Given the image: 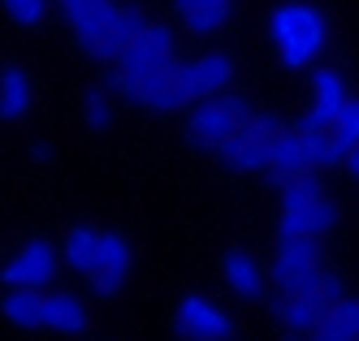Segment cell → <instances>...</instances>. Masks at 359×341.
I'll list each match as a JSON object with an SVG mask.
<instances>
[{"instance_id": "6da1fadb", "label": "cell", "mask_w": 359, "mask_h": 341, "mask_svg": "<svg viewBox=\"0 0 359 341\" xmlns=\"http://www.w3.org/2000/svg\"><path fill=\"white\" fill-rule=\"evenodd\" d=\"M269 39L286 69H307L325 52V39H329L325 13L316 5H303V0H286L269 13Z\"/></svg>"}, {"instance_id": "7a4b0ae2", "label": "cell", "mask_w": 359, "mask_h": 341, "mask_svg": "<svg viewBox=\"0 0 359 341\" xmlns=\"http://www.w3.org/2000/svg\"><path fill=\"white\" fill-rule=\"evenodd\" d=\"M338 225V203L325 199L320 181L312 173L281 181V233H307L320 238Z\"/></svg>"}, {"instance_id": "3957f363", "label": "cell", "mask_w": 359, "mask_h": 341, "mask_svg": "<svg viewBox=\"0 0 359 341\" xmlns=\"http://www.w3.org/2000/svg\"><path fill=\"white\" fill-rule=\"evenodd\" d=\"M320 246L307 233H281L277 255H273V285L281 294H303V290H320Z\"/></svg>"}, {"instance_id": "277c9868", "label": "cell", "mask_w": 359, "mask_h": 341, "mask_svg": "<svg viewBox=\"0 0 359 341\" xmlns=\"http://www.w3.org/2000/svg\"><path fill=\"white\" fill-rule=\"evenodd\" d=\"M247 121H251V109H247L243 99H234V95H212V99H195L187 130H191V139L199 147L221 151Z\"/></svg>"}, {"instance_id": "5b68a950", "label": "cell", "mask_w": 359, "mask_h": 341, "mask_svg": "<svg viewBox=\"0 0 359 341\" xmlns=\"http://www.w3.org/2000/svg\"><path fill=\"white\" fill-rule=\"evenodd\" d=\"M169 61H173V31H169V26H161V22H147V31L117 57L113 87H117V91H130L139 78L165 69Z\"/></svg>"}, {"instance_id": "8992f818", "label": "cell", "mask_w": 359, "mask_h": 341, "mask_svg": "<svg viewBox=\"0 0 359 341\" xmlns=\"http://www.w3.org/2000/svg\"><path fill=\"white\" fill-rule=\"evenodd\" d=\"M277 130L281 125H273L269 117H251L238 134L221 147L225 165L234 169V173H260V169H269V160H273V134H277Z\"/></svg>"}, {"instance_id": "52a82bcc", "label": "cell", "mask_w": 359, "mask_h": 341, "mask_svg": "<svg viewBox=\"0 0 359 341\" xmlns=\"http://www.w3.org/2000/svg\"><path fill=\"white\" fill-rule=\"evenodd\" d=\"M135 104H143L147 113H177V109H187L191 104V91H187V78H182V65H165L156 74H147L139 78V83L126 91Z\"/></svg>"}, {"instance_id": "ba28073f", "label": "cell", "mask_w": 359, "mask_h": 341, "mask_svg": "<svg viewBox=\"0 0 359 341\" xmlns=\"http://www.w3.org/2000/svg\"><path fill=\"white\" fill-rule=\"evenodd\" d=\"M61 251H53V242L43 238H31L27 246H22L9 264H5V285H22V290H48L57 277V259Z\"/></svg>"}, {"instance_id": "9c48e42d", "label": "cell", "mask_w": 359, "mask_h": 341, "mask_svg": "<svg viewBox=\"0 0 359 341\" xmlns=\"http://www.w3.org/2000/svg\"><path fill=\"white\" fill-rule=\"evenodd\" d=\"M173 324L187 341H229V333H234V320H229L221 307H212L208 298H199V294H187L177 302Z\"/></svg>"}, {"instance_id": "30bf717a", "label": "cell", "mask_w": 359, "mask_h": 341, "mask_svg": "<svg viewBox=\"0 0 359 341\" xmlns=\"http://www.w3.org/2000/svg\"><path fill=\"white\" fill-rule=\"evenodd\" d=\"M351 104L346 95V83H342V74L338 69H320L312 78V109L303 113V130H333V121L342 117V109Z\"/></svg>"}, {"instance_id": "8fae6325", "label": "cell", "mask_w": 359, "mask_h": 341, "mask_svg": "<svg viewBox=\"0 0 359 341\" xmlns=\"http://www.w3.org/2000/svg\"><path fill=\"white\" fill-rule=\"evenodd\" d=\"M333 311V298L325 290H303V294H286L281 298V324H286L290 337H312Z\"/></svg>"}, {"instance_id": "7c38bea8", "label": "cell", "mask_w": 359, "mask_h": 341, "mask_svg": "<svg viewBox=\"0 0 359 341\" xmlns=\"http://www.w3.org/2000/svg\"><path fill=\"white\" fill-rule=\"evenodd\" d=\"M126 277H130V242L121 238V233H104V242H100V264L91 272V285H95V294H121V285Z\"/></svg>"}, {"instance_id": "4fadbf2b", "label": "cell", "mask_w": 359, "mask_h": 341, "mask_svg": "<svg viewBox=\"0 0 359 341\" xmlns=\"http://www.w3.org/2000/svg\"><path fill=\"white\" fill-rule=\"evenodd\" d=\"M182 78H187L191 99H212V95H225L229 78H234V61L221 57V52H208V57L187 61L182 65Z\"/></svg>"}, {"instance_id": "5bb4252c", "label": "cell", "mask_w": 359, "mask_h": 341, "mask_svg": "<svg viewBox=\"0 0 359 341\" xmlns=\"http://www.w3.org/2000/svg\"><path fill=\"white\" fill-rule=\"evenodd\" d=\"M61 13L65 22L74 26V35H79V43H95L100 35H104V26L113 22L117 5L113 0H61Z\"/></svg>"}, {"instance_id": "9a60e30c", "label": "cell", "mask_w": 359, "mask_h": 341, "mask_svg": "<svg viewBox=\"0 0 359 341\" xmlns=\"http://www.w3.org/2000/svg\"><path fill=\"white\" fill-rule=\"evenodd\" d=\"M269 173L277 181H290V177L312 173V160H307V147H303V130H277V134H273Z\"/></svg>"}, {"instance_id": "2e32d148", "label": "cell", "mask_w": 359, "mask_h": 341, "mask_svg": "<svg viewBox=\"0 0 359 341\" xmlns=\"http://www.w3.org/2000/svg\"><path fill=\"white\" fill-rule=\"evenodd\" d=\"M221 277H225V285H229L238 298H260V290H264V277H260L255 259H251L243 246H229V251L221 255Z\"/></svg>"}, {"instance_id": "e0dca14e", "label": "cell", "mask_w": 359, "mask_h": 341, "mask_svg": "<svg viewBox=\"0 0 359 341\" xmlns=\"http://www.w3.org/2000/svg\"><path fill=\"white\" fill-rule=\"evenodd\" d=\"M229 5H234V0H173V9H177V18H182V26L191 35L221 31L229 22Z\"/></svg>"}, {"instance_id": "ac0fdd59", "label": "cell", "mask_w": 359, "mask_h": 341, "mask_svg": "<svg viewBox=\"0 0 359 341\" xmlns=\"http://www.w3.org/2000/svg\"><path fill=\"white\" fill-rule=\"evenodd\" d=\"M100 242H104V233L100 229H91V225H74L69 233H65V242H61V259L74 268V272H95V264H100Z\"/></svg>"}, {"instance_id": "d6986e66", "label": "cell", "mask_w": 359, "mask_h": 341, "mask_svg": "<svg viewBox=\"0 0 359 341\" xmlns=\"http://www.w3.org/2000/svg\"><path fill=\"white\" fill-rule=\"evenodd\" d=\"M43 328H53L61 337L83 333L87 328V307L74 294H48V302H43Z\"/></svg>"}, {"instance_id": "ffe728a7", "label": "cell", "mask_w": 359, "mask_h": 341, "mask_svg": "<svg viewBox=\"0 0 359 341\" xmlns=\"http://www.w3.org/2000/svg\"><path fill=\"white\" fill-rule=\"evenodd\" d=\"M43 290H22V285H9L5 294V320L13 328H43Z\"/></svg>"}, {"instance_id": "44dd1931", "label": "cell", "mask_w": 359, "mask_h": 341, "mask_svg": "<svg viewBox=\"0 0 359 341\" xmlns=\"http://www.w3.org/2000/svg\"><path fill=\"white\" fill-rule=\"evenodd\" d=\"M27 109H31V78H27V69L5 65V78H0V117L22 121Z\"/></svg>"}, {"instance_id": "7402d4cb", "label": "cell", "mask_w": 359, "mask_h": 341, "mask_svg": "<svg viewBox=\"0 0 359 341\" xmlns=\"http://www.w3.org/2000/svg\"><path fill=\"white\" fill-rule=\"evenodd\" d=\"M320 341H359V298H338L329 320L316 328Z\"/></svg>"}, {"instance_id": "603a6c76", "label": "cell", "mask_w": 359, "mask_h": 341, "mask_svg": "<svg viewBox=\"0 0 359 341\" xmlns=\"http://www.w3.org/2000/svg\"><path fill=\"white\" fill-rule=\"evenodd\" d=\"M333 165H346V155L359 147V99H351L346 109H342V117L333 121Z\"/></svg>"}, {"instance_id": "cb8c5ba5", "label": "cell", "mask_w": 359, "mask_h": 341, "mask_svg": "<svg viewBox=\"0 0 359 341\" xmlns=\"http://www.w3.org/2000/svg\"><path fill=\"white\" fill-rule=\"evenodd\" d=\"M5 13H9L13 26H39L48 5H43V0H5Z\"/></svg>"}, {"instance_id": "d4e9b609", "label": "cell", "mask_w": 359, "mask_h": 341, "mask_svg": "<svg viewBox=\"0 0 359 341\" xmlns=\"http://www.w3.org/2000/svg\"><path fill=\"white\" fill-rule=\"evenodd\" d=\"M83 117H87V125L95 130H109V99H104V91H87V99H83Z\"/></svg>"}, {"instance_id": "484cf974", "label": "cell", "mask_w": 359, "mask_h": 341, "mask_svg": "<svg viewBox=\"0 0 359 341\" xmlns=\"http://www.w3.org/2000/svg\"><path fill=\"white\" fill-rule=\"evenodd\" d=\"M320 290H325L333 302H338V298H346V294H342V281H338V277H325V281H320Z\"/></svg>"}, {"instance_id": "4316f807", "label": "cell", "mask_w": 359, "mask_h": 341, "mask_svg": "<svg viewBox=\"0 0 359 341\" xmlns=\"http://www.w3.org/2000/svg\"><path fill=\"white\" fill-rule=\"evenodd\" d=\"M346 173H351V177H355V181H359V147H355V151H351V155H346Z\"/></svg>"}, {"instance_id": "83f0119b", "label": "cell", "mask_w": 359, "mask_h": 341, "mask_svg": "<svg viewBox=\"0 0 359 341\" xmlns=\"http://www.w3.org/2000/svg\"><path fill=\"white\" fill-rule=\"evenodd\" d=\"M307 341H320V337H316V333H312V337H307Z\"/></svg>"}]
</instances>
